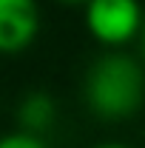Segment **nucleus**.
<instances>
[{
  "instance_id": "nucleus-8",
  "label": "nucleus",
  "mask_w": 145,
  "mask_h": 148,
  "mask_svg": "<svg viewBox=\"0 0 145 148\" xmlns=\"http://www.w3.org/2000/svg\"><path fill=\"white\" fill-rule=\"evenodd\" d=\"M140 37H142V49H145V26H142V34H140Z\"/></svg>"
},
{
  "instance_id": "nucleus-2",
  "label": "nucleus",
  "mask_w": 145,
  "mask_h": 148,
  "mask_svg": "<svg viewBox=\"0 0 145 148\" xmlns=\"http://www.w3.org/2000/svg\"><path fill=\"white\" fill-rule=\"evenodd\" d=\"M88 34L108 49H120L142 34L145 12L140 0H88L83 6Z\"/></svg>"
},
{
  "instance_id": "nucleus-4",
  "label": "nucleus",
  "mask_w": 145,
  "mask_h": 148,
  "mask_svg": "<svg viewBox=\"0 0 145 148\" xmlns=\"http://www.w3.org/2000/svg\"><path fill=\"white\" fill-rule=\"evenodd\" d=\"M57 117V103L49 91H29L17 106V123H20V131L26 134H43L54 123Z\"/></svg>"
},
{
  "instance_id": "nucleus-6",
  "label": "nucleus",
  "mask_w": 145,
  "mask_h": 148,
  "mask_svg": "<svg viewBox=\"0 0 145 148\" xmlns=\"http://www.w3.org/2000/svg\"><path fill=\"white\" fill-rule=\"evenodd\" d=\"M91 148H131V145H125V143H97Z\"/></svg>"
},
{
  "instance_id": "nucleus-1",
  "label": "nucleus",
  "mask_w": 145,
  "mask_h": 148,
  "mask_svg": "<svg viewBox=\"0 0 145 148\" xmlns=\"http://www.w3.org/2000/svg\"><path fill=\"white\" fill-rule=\"evenodd\" d=\"M85 106L100 120H125L137 114L145 100V71L125 51L97 57L85 71Z\"/></svg>"
},
{
  "instance_id": "nucleus-5",
  "label": "nucleus",
  "mask_w": 145,
  "mask_h": 148,
  "mask_svg": "<svg viewBox=\"0 0 145 148\" xmlns=\"http://www.w3.org/2000/svg\"><path fill=\"white\" fill-rule=\"evenodd\" d=\"M0 148H49L43 143V137L37 134H26V131H12L0 137Z\"/></svg>"
},
{
  "instance_id": "nucleus-7",
  "label": "nucleus",
  "mask_w": 145,
  "mask_h": 148,
  "mask_svg": "<svg viewBox=\"0 0 145 148\" xmlns=\"http://www.w3.org/2000/svg\"><path fill=\"white\" fill-rule=\"evenodd\" d=\"M57 3H63V6H85L88 0H57Z\"/></svg>"
},
{
  "instance_id": "nucleus-3",
  "label": "nucleus",
  "mask_w": 145,
  "mask_h": 148,
  "mask_svg": "<svg viewBox=\"0 0 145 148\" xmlns=\"http://www.w3.org/2000/svg\"><path fill=\"white\" fill-rule=\"evenodd\" d=\"M40 32L37 0H0V54H20Z\"/></svg>"
}]
</instances>
